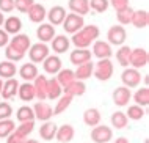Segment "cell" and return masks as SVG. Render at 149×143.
Here are the masks:
<instances>
[{
  "label": "cell",
  "instance_id": "obj_1",
  "mask_svg": "<svg viewBox=\"0 0 149 143\" xmlns=\"http://www.w3.org/2000/svg\"><path fill=\"white\" fill-rule=\"evenodd\" d=\"M99 38L97 25H83L79 32L72 35V44L77 49H88V46Z\"/></svg>",
  "mask_w": 149,
  "mask_h": 143
},
{
  "label": "cell",
  "instance_id": "obj_2",
  "mask_svg": "<svg viewBox=\"0 0 149 143\" xmlns=\"http://www.w3.org/2000/svg\"><path fill=\"white\" fill-rule=\"evenodd\" d=\"M93 76L100 82H107L113 76V63L110 61V58H104L99 60L96 63V66L93 68Z\"/></svg>",
  "mask_w": 149,
  "mask_h": 143
},
{
  "label": "cell",
  "instance_id": "obj_3",
  "mask_svg": "<svg viewBox=\"0 0 149 143\" xmlns=\"http://www.w3.org/2000/svg\"><path fill=\"white\" fill-rule=\"evenodd\" d=\"M83 25H85L83 16L75 14V13L66 14V18H64V20H63V28H64V32H66V33H71V35H74L75 32H79Z\"/></svg>",
  "mask_w": 149,
  "mask_h": 143
},
{
  "label": "cell",
  "instance_id": "obj_4",
  "mask_svg": "<svg viewBox=\"0 0 149 143\" xmlns=\"http://www.w3.org/2000/svg\"><path fill=\"white\" fill-rule=\"evenodd\" d=\"M49 47L46 46V43H38L30 46L29 49V57L31 60V63H42L44 60L49 57Z\"/></svg>",
  "mask_w": 149,
  "mask_h": 143
},
{
  "label": "cell",
  "instance_id": "obj_5",
  "mask_svg": "<svg viewBox=\"0 0 149 143\" xmlns=\"http://www.w3.org/2000/svg\"><path fill=\"white\" fill-rule=\"evenodd\" d=\"M113 138V130L108 126H94V129L91 130V140L94 143H108Z\"/></svg>",
  "mask_w": 149,
  "mask_h": 143
},
{
  "label": "cell",
  "instance_id": "obj_6",
  "mask_svg": "<svg viewBox=\"0 0 149 143\" xmlns=\"http://www.w3.org/2000/svg\"><path fill=\"white\" fill-rule=\"evenodd\" d=\"M148 60H149V55H148V50L146 49H132L130 50V61L129 64H132V68L135 69H140V68H144L148 64Z\"/></svg>",
  "mask_w": 149,
  "mask_h": 143
},
{
  "label": "cell",
  "instance_id": "obj_7",
  "mask_svg": "<svg viewBox=\"0 0 149 143\" xmlns=\"http://www.w3.org/2000/svg\"><path fill=\"white\" fill-rule=\"evenodd\" d=\"M107 38H108V44H113V46H123L124 41L127 38V33H126V28L123 25H113L110 27L107 33Z\"/></svg>",
  "mask_w": 149,
  "mask_h": 143
},
{
  "label": "cell",
  "instance_id": "obj_8",
  "mask_svg": "<svg viewBox=\"0 0 149 143\" xmlns=\"http://www.w3.org/2000/svg\"><path fill=\"white\" fill-rule=\"evenodd\" d=\"M121 79H123V83L127 88H135L141 82V74L135 68H126L123 71V74H121Z\"/></svg>",
  "mask_w": 149,
  "mask_h": 143
},
{
  "label": "cell",
  "instance_id": "obj_9",
  "mask_svg": "<svg viewBox=\"0 0 149 143\" xmlns=\"http://www.w3.org/2000/svg\"><path fill=\"white\" fill-rule=\"evenodd\" d=\"M33 88H35V97H38L39 101H46L47 99V77L46 76H36L33 82Z\"/></svg>",
  "mask_w": 149,
  "mask_h": 143
},
{
  "label": "cell",
  "instance_id": "obj_10",
  "mask_svg": "<svg viewBox=\"0 0 149 143\" xmlns=\"http://www.w3.org/2000/svg\"><path fill=\"white\" fill-rule=\"evenodd\" d=\"M33 112H35V118H38L39 121H49L52 116H54V110L49 104L46 102H36L35 107H33Z\"/></svg>",
  "mask_w": 149,
  "mask_h": 143
},
{
  "label": "cell",
  "instance_id": "obj_11",
  "mask_svg": "<svg viewBox=\"0 0 149 143\" xmlns=\"http://www.w3.org/2000/svg\"><path fill=\"white\" fill-rule=\"evenodd\" d=\"M17 88H19V82L16 80L14 77L6 79V82L2 87V91H0V97H3L5 101L11 99V97H14L16 95H17Z\"/></svg>",
  "mask_w": 149,
  "mask_h": 143
},
{
  "label": "cell",
  "instance_id": "obj_12",
  "mask_svg": "<svg viewBox=\"0 0 149 143\" xmlns=\"http://www.w3.org/2000/svg\"><path fill=\"white\" fill-rule=\"evenodd\" d=\"M93 54L99 60H104V58H110L113 55V50H111V46L108 43H105V41H94Z\"/></svg>",
  "mask_w": 149,
  "mask_h": 143
},
{
  "label": "cell",
  "instance_id": "obj_13",
  "mask_svg": "<svg viewBox=\"0 0 149 143\" xmlns=\"http://www.w3.org/2000/svg\"><path fill=\"white\" fill-rule=\"evenodd\" d=\"M130 97H132V93H130V88L127 87H118L113 91V102L116 105H119V107L127 105Z\"/></svg>",
  "mask_w": 149,
  "mask_h": 143
},
{
  "label": "cell",
  "instance_id": "obj_14",
  "mask_svg": "<svg viewBox=\"0 0 149 143\" xmlns=\"http://www.w3.org/2000/svg\"><path fill=\"white\" fill-rule=\"evenodd\" d=\"M47 18H49V20H50V25H60V24H63V20H64V18H66V10H64L63 6H60V5H57V6H52L50 8V11L46 14Z\"/></svg>",
  "mask_w": 149,
  "mask_h": 143
},
{
  "label": "cell",
  "instance_id": "obj_15",
  "mask_svg": "<svg viewBox=\"0 0 149 143\" xmlns=\"http://www.w3.org/2000/svg\"><path fill=\"white\" fill-rule=\"evenodd\" d=\"M69 60L72 64L79 66V64H83L86 61H91V52L88 49H75V50L71 52Z\"/></svg>",
  "mask_w": 149,
  "mask_h": 143
},
{
  "label": "cell",
  "instance_id": "obj_16",
  "mask_svg": "<svg viewBox=\"0 0 149 143\" xmlns=\"http://www.w3.org/2000/svg\"><path fill=\"white\" fill-rule=\"evenodd\" d=\"M42 66H44V71L47 74H57L60 69H61V60L57 55H49L42 61Z\"/></svg>",
  "mask_w": 149,
  "mask_h": 143
},
{
  "label": "cell",
  "instance_id": "obj_17",
  "mask_svg": "<svg viewBox=\"0 0 149 143\" xmlns=\"http://www.w3.org/2000/svg\"><path fill=\"white\" fill-rule=\"evenodd\" d=\"M27 14H29L31 22L41 24L44 20V18H46V8H44L41 3H33V5L30 6V10L27 11Z\"/></svg>",
  "mask_w": 149,
  "mask_h": 143
},
{
  "label": "cell",
  "instance_id": "obj_18",
  "mask_svg": "<svg viewBox=\"0 0 149 143\" xmlns=\"http://www.w3.org/2000/svg\"><path fill=\"white\" fill-rule=\"evenodd\" d=\"M36 35H38L41 43H49L55 36V27L50 25V24H41L36 30Z\"/></svg>",
  "mask_w": 149,
  "mask_h": 143
},
{
  "label": "cell",
  "instance_id": "obj_19",
  "mask_svg": "<svg viewBox=\"0 0 149 143\" xmlns=\"http://www.w3.org/2000/svg\"><path fill=\"white\" fill-rule=\"evenodd\" d=\"M63 91L66 93V95L72 96V97H74V96H83V95H85V91H86V85H85V82H83V80H77V79H75L71 85H68L66 88H63Z\"/></svg>",
  "mask_w": 149,
  "mask_h": 143
},
{
  "label": "cell",
  "instance_id": "obj_20",
  "mask_svg": "<svg viewBox=\"0 0 149 143\" xmlns=\"http://www.w3.org/2000/svg\"><path fill=\"white\" fill-rule=\"evenodd\" d=\"M63 93V87L58 83L57 77L47 79V99H58Z\"/></svg>",
  "mask_w": 149,
  "mask_h": 143
},
{
  "label": "cell",
  "instance_id": "obj_21",
  "mask_svg": "<svg viewBox=\"0 0 149 143\" xmlns=\"http://www.w3.org/2000/svg\"><path fill=\"white\" fill-rule=\"evenodd\" d=\"M74 134L75 130L72 128L71 124H64L61 128L57 129V134H55V137H57V140L60 143H69L72 138H74Z\"/></svg>",
  "mask_w": 149,
  "mask_h": 143
},
{
  "label": "cell",
  "instance_id": "obj_22",
  "mask_svg": "<svg viewBox=\"0 0 149 143\" xmlns=\"http://www.w3.org/2000/svg\"><path fill=\"white\" fill-rule=\"evenodd\" d=\"M3 27H5V32L8 35H17L22 28V20L16 16H10L8 19H5Z\"/></svg>",
  "mask_w": 149,
  "mask_h": 143
},
{
  "label": "cell",
  "instance_id": "obj_23",
  "mask_svg": "<svg viewBox=\"0 0 149 143\" xmlns=\"http://www.w3.org/2000/svg\"><path fill=\"white\" fill-rule=\"evenodd\" d=\"M69 44H71L69 38H66L64 35L54 36V39H52V49L57 54H63V52L69 50Z\"/></svg>",
  "mask_w": 149,
  "mask_h": 143
},
{
  "label": "cell",
  "instance_id": "obj_24",
  "mask_svg": "<svg viewBox=\"0 0 149 143\" xmlns=\"http://www.w3.org/2000/svg\"><path fill=\"white\" fill-rule=\"evenodd\" d=\"M19 76H21L25 82H31V80H35L36 76H38V68H36L35 63H25L21 66V69H19Z\"/></svg>",
  "mask_w": 149,
  "mask_h": 143
},
{
  "label": "cell",
  "instance_id": "obj_25",
  "mask_svg": "<svg viewBox=\"0 0 149 143\" xmlns=\"http://www.w3.org/2000/svg\"><path fill=\"white\" fill-rule=\"evenodd\" d=\"M148 22H149V14H148L146 10L134 11L130 24H134L136 28H146V27H148Z\"/></svg>",
  "mask_w": 149,
  "mask_h": 143
},
{
  "label": "cell",
  "instance_id": "obj_26",
  "mask_svg": "<svg viewBox=\"0 0 149 143\" xmlns=\"http://www.w3.org/2000/svg\"><path fill=\"white\" fill-rule=\"evenodd\" d=\"M10 44H11L13 47L19 49V50H22V52H27V50L30 49V46H31L30 38H29L27 35H22V33H17L14 38H11Z\"/></svg>",
  "mask_w": 149,
  "mask_h": 143
},
{
  "label": "cell",
  "instance_id": "obj_27",
  "mask_svg": "<svg viewBox=\"0 0 149 143\" xmlns=\"http://www.w3.org/2000/svg\"><path fill=\"white\" fill-rule=\"evenodd\" d=\"M93 68H94V64L91 63V61H86V63L83 64H79L77 69L74 71V76L77 80H86L90 79L93 76Z\"/></svg>",
  "mask_w": 149,
  "mask_h": 143
},
{
  "label": "cell",
  "instance_id": "obj_28",
  "mask_svg": "<svg viewBox=\"0 0 149 143\" xmlns=\"http://www.w3.org/2000/svg\"><path fill=\"white\" fill-rule=\"evenodd\" d=\"M17 95H19V97H21L22 101H25V102L33 101V99H35V88H33V83L25 82V83L19 85Z\"/></svg>",
  "mask_w": 149,
  "mask_h": 143
},
{
  "label": "cell",
  "instance_id": "obj_29",
  "mask_svg": "<svg viewBox=\"0 0 149 143\" xmlns=\"http://www.w3.org/2000/svg\"><path fill=\"white\" fill-rule=\"evenodd\" d=\"M57 129L58 126L55 124V123H50V121H46L44 124L41 126V129H39V137L44 138V140H54L55 134H57Z\"/></svg>",
  "mask_w": 149,
  "mask_h": 143
},
{
  "label": "cell",
  "instance_id": "obj_30",
  "mask_svg": "<svg viewBox=\"0 0 149 143\" xmlns=\"http://www.w3.org/2000/svg\"><path fill=\"white\" fill-rule=\"evenodd\" d=\"M69 10L75 14H88L90 13V3L88 0H69Z\"/></svg>",
  "mask_w": 149,
  "mask_h": 143
},
{
  "label": "cell",
  "instance_id": "obj_31",
  "mask_svg": "<svg viewBox=\"0 0 149 143\" xmlns=\"http://www.w3.org/2000/svg\"><path fill=\"white\" fill-rule=\"evenodd\" d=\"M83 121H85L86 126H97L100 123V113L97 109H86L85 113H83Z\"/></svg>",
  "mask_w": 149,
  "mask_h": 143
},
{
  "label": "cell",
  "instance_id": "obj_32",
  "mask_svg": "<svg viewBox=\"0 0 149 143\" xmlns=\"http://www.w3.org/2000/svg\"><path fill=\"white\" fill-rule=\"evenodd\" d=\"M57 80L58 83L61 85L63 88H66L68 85H71L72 82L75 80V76H74V71H71V69H60L57 72Z\"/></svg>",
  "mask_w": 149,
  "mask_h": 143
},
{
  "label": "cell",
  "instance_id": "obj_33",
  "mask_svg": "<svg viewBox=\"0 0 149 143\" xmlns=\"http://www.w3.org/2000/svg\"><path fill=\"white\" fill-rule=\"evenodd\" d=\"M16 118H17L19 123H24V121H35V112H33V109H31V107H29V105H22V107L17 109Z\"/></svg>",
  "mask_w": 149,
  "mask_h": 143
},
{
  "label": "cell",
  "instance_id": "obj_34",
  "mask_svg": "<svg viewBox=\"0 0 149 143\" xmlns=\"http://www.w3.org/2000/svg\"><path fill=\"white\" fill-rule=\"evenodd\" d=\"M130 50L132 49L129 46H121L119 50H116V60H118V63L121 64V66L127 68L129 66V61H130Z\"/></svg>",
  "mask_w": 149,
  "mask_h": 143
},
{
  "label": "cell",
  "instance_id": "obj_35",
  "mask_svg": "<svg viewBox=\"0 0 149 143\" xmlns=\"http://www.w3.org/2000/svg\"><path fill=\"white\" fill-rule=\"evenodd\" d=\"M16 76V66L10 60L0 63V79H11Z\"/></svg>",
  "mask_w": 149,
  "mask_h": 143
},
{
  "label": "cell",
  "instance_id": "obj_36",
  "mask_svg": "<svg viewBox=\"0 0 149 143\" xmlns=\"http://www.w3.org/2000/svg\"><path fill=\"white\" fill-rule=\"evenodd\" d=\"M71 102H72V96L66 95V93H64L63 96H60L57 105H55V109H54V115H60V113H63L64 110L71 105Z\"/></svg>",
  "mask_w": 149,
  "mask_h": 143
},
{
  "label": "cell",
  "instance_id": "obj_37",
  "mask_svg": "<svg viewBox=\"0 0 149 143\" xmlns=\"http://www.w3.org/2000/svg\"><path fill=\"white\" fill-rule=\"evenodd\" d=\"M134 101L136 102V105H141V107H146L149 104V88H140L138 91L134 95Z\"/></svg>",
  "mask_w": 149,
  "mask_h": 143
},
{
  "label": "cell",
  "instance_id": "obj_38",
  "mask_svg": "<svg viewBox=\"0 0 149 143\" xmlns=\"http://www.w3.org/2000/svg\"><path fill=\"white\" fill-rule=\"evenodd\" d=\"M14 129H16V124L13 120H10V118L0 120V138H6Z\"/></svg>",
  "mask_w": 149,
  "mask_h": 143
},
{
  "label": "cell",
  "instance_id": "obj_39",
  "mask_svg": "<svg viewBox=\"0 0 149 143\" xmlns=\"http://www.w3.org/2000/svg\"><path fill=\"white\" fill-rule=\"evenodd\" d=\"M127 121H129V118L126 116L124 112H115L113 115H111V124H113L116 129H124L127 126Z\"/></svg>",
  "mask_w": 149,
  "mask_h": 143
},
{
  "label": "cell",
  "instance_id": "obj_40",
  "mask_svg": "<svg viewBox=\"0 0 149 143\" xmlns=\"http://www.w3.org/2000/svg\"><path fill=\"white\" fill-rule=\"evenodd\" d=\"M5 55H6V60H10V61H21L24 58V55H25V52H22V50H19V49L13 47L11 44H8Z\"/></svg>",
  "mask_w": 149,
  "mask_h": 143
},
{
  "label": "cell",
  "instance_id": "obj_41",
  "mask_svg": "<svg viewBox=\"0 0 149 143\" xmlns=\"http://www.w3.org/2000/svg\"><path fill=\"white\" fill-rule=\"evenodd\" d=\"M144 110H143V107L141 105H130L129 107V110H127V113H126V116L129 118V120H134V121H138V120H141V118L144 116Z\"/></svg>",
  "mask_w": 149,
  "mask_h": 143
},
{
  "label": "cell",
  "instance_id": "obj_42",
  "mask_svg": "<svg viewBox=\"0 0 149 143\" xmlns=\"http://www.w3.org/2000/svg\"><path fill=\"white\" fill-rule=\"evenodd\" d=\"M132 14H134V10H132L130 6L124 8V10H121V11H116V18H118V22L123 24V25H127V24H130Z\"/></svg>",
  "mask_w": 149,
  "mask_h": 143
},
{
  "label": "cell",
  "instance_id": "obj_43",
  "mask_svg": "<svg viewBox=\"0 0 149 143\" xmlns=\"http://www.w3.org/2000/svg\"><path fill=\"white\" fill-rule=\"evenodd\" d=\"M88 3H90V10L96 11V13H105L110 6L108 0H88Z\"/></svg>",
  "mask_w": 149,
  "mask_h": 143
},
{
  "label": "cell",
  "instance_id": "obj_44",
  "mask_svg": "<svg viewBox=\"0 0 149 143\" xmlns=\"http://www.w3.org/2000/svg\"><path fill=\"white\" fill-rule=\"evenodd\" d=\"M33 129H35V121H24L14 130L17 134H21V135H24V137H29L30 134L33 132Z\"/></svg>",
  "mask_w": 149,
  "mask_h": 143
},
{
  "label": "cell",
  "instance_id": "obj_45",
  "mask_svg": "<svg viewBox=\"0 0 149 143\" xmlns=\"http://www.w3.org/2000/svg\"><path fill=\"white\" fill-rule=\"evenodd\" d=\"M35 3V0H14V8L21 13H25L30 10V6Z\"/></svg>",
  "mask_w": 149,
  "mask_h": 143
},
{
  "label": "cell",
  "instance_id": "obj_46",
  "mask_svg": "<svg viewBox=\"0 0 149 143\" xmlns=\"http://www.w3.org/2000/svg\"><path fill=\"white\" fill-rule=\"evenodd\" d=\"M13 115V107L8 102H2L0 101V120H6Z\"/></svg>",
  "mask_w": 149,
  "mask_h": 143
},
{
  "label": "cell",
  "instance_id": "obj_47",
  "mask_svg": "<svg viewBox=\"0 0 149 143\" xmlns=\"http://www.w3.org/2000/svg\"><path fill=\"white\" fill-rule=\"evenodd\" d=\"M25 140H27V137L17 134L16 130H13V132L6 137V143H25Z\"/></svg>",
  "mask_w": 149,
  "mask_h": 143
},
{
  "label": "cell",
  "instance_id": "obj_48",
  "mask_svg": "<svg viewBox=\"0 0 149 143\" xmlns=\"http://www.w3.org/2000/svg\"><path fill=\"white\" fill-rule=\"evenodd\" d=\"M14 10V0H0V11L2 13H11Z\"/></svg>",
  "mask_w": 149,
  "mask_h": 143
},
{
  "label": "cell",
  "instance_id": "obj_49",
  "mask_svg": "<svg viewBox=\"0 0 149 143\" xmlns=\"http://www.w3.org/2000/svg\"><path fill=\"white\" fill-rule=\"evenodd\" d=\"M108 3L115 8V11H121L129 6V0H108Z\"/></svg>",
  "mask_w": 149,
  "mask_h": 143
},
{
  "label": "cell",
  "instance_id": "obj_50",
  "mask_svg": "<svg viewBox=\"0 0 149 143\" xmlns=\"http://www.w3.org/2000/svg\"><path fill=\"white\" fill-rule=\"evenodd\" d=\"M8 41H10V35H8L5 30H0V47L6 46Z\"/></svg>",
  "mask_w": 149,
  "mask_h": 143
},
{
  "label": "cell",
  "instance_id": "obj_51",
  "mask_svg": "<svg viewBox=\"0 0 149 143\" xmlns=\"http://www.w3.org/2000/svg\"><path fill=\"white\" fill-rule=\"evenodd\" d=\"M115 143H129V140H127L126 137H119V138H116Z\"/></svg>",
  "mask_w": 149,
  "mask_h": 143
},
{
  "label": "cell",
  "instance_id": "obj_52",
  "mask_svg": "<svg viewBox=\"0 0 149 143\" xmlns=\"http://www.w3.org/2000/svg\"><path fill=\"white\" fill-rule=\"evenodd\" d=\"M3 22H5V18H3V13L0 11V27L3 25Z\"/></svg>",
  "mask_w": 149,
  "mask_h": 143
},
{
  "label": "cell",
  "instance_id": "obj_53",
  "mask_svg": "<svg viewBox=\"0 0 149 143\" xmlns=\"http://www.w3.org/2000/svg\"><path fill=\"white\" fill-rule=\"evenodd\" d=\"M25 143H39L38 140H33V138H30V140H25Z\"/></svg>",
  "mask_w": 149,
  "mask_h": 143
},
{
  "label": "cell",
  "instance_id": "obj_54",
  "mask_svg": "<svg viewBox=\"0 0 149 143\" xmlns=\"http://www.w3.org/2000/svg\"><path fill=\"white\" fill-rule=\"evenodd\" d=\"M2 87H3V82H2V79H0V91H2Z\"/></svg>",
  "mask_w": 149,
  "mask_h": 143
},
{
  "label": "cell",
  "instance_id": "obj_55",
  "mask_svg": "<svg viewBox=\"0 0 149 143\" xmlns=\"http://www.w3.org/2000/svg\"><path fill=\"white\" fill-rule=\"evenodd\" d=\"M0 99H2V97H0Z\"/></svg>",
  "mask_w": 149,
  "mask_h": 143
}]
</instances>
